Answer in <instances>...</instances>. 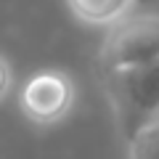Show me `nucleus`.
Listing matches in <instances>:
<instances>
[{"mask_svg":"<svg viewBox=\"0 0 159 159\" xmlns=\"http://www.w3.org/2000/svg\"><path fill=\"white\" fill-rule=\"evenodd\" d=\"M77 88L61 69H43L32 74L19 90L21 114L34 125H56L74 109Z\"/></svg>","mask_w":159,"mask_h":159,"instance_id":"nucleus-3","label":"nucleus"},{"mask_svg":"<svg viewBox=\"0 0 159 159\" xmlns=\"http://www.w3.org/2000/svg\"><path fill=\"white\" fill-rule=\"evenodd\" d=\"M135 6L138 0H66L72 16L93 27H111L127 13H133Z\"/></svg>","mask_w":159,"mask_h":159,"instance_id":"nucleus-4","label":"nucleus"},{"mask_svg":"<svg viewBox=\"0 0 159 159\" xmlns=\"http://www.w3.org/2000/svg\"><path fill=\"white\" fill-rule=\"evenodd\" d=\"M13 88V74H11V64L6 56H0V101L11 93Z\"/></svg>","mask_w":159,"mask_h":159,"instance_id":"nucleus-6","label":"nucleus"},{"mask_svg":"<svg viewBox=\"0 0 159 159\" xmlns=\"http://www.w3.org/2000/svg\"><path fill=\"white\" fill-rule=\"evenodd\" d=\"M101 77L125 138H133L138 127L159 117V61Z\"/></svg>","mask_w":159,"mask_h":159,"instance_id":"nucleus-1","label":"nucleus"},{"mask_svg":"<svg viewBox=\"0 0 159 159\" xmlns=\"http://www.w3.org/2000/svg\"><path fill=\"white\" fill-rule=\"evenodd\" d=\"M159 61V13H127L111 24L101 43V74Z\"/></svg>","mask_w":159,"mask_h":159,"instance_id":"nucleus-2","label":"nucleus"},{"mask_svg":"<svg viewBox=\"0 0 159 159\" xmlns=\"http://www.w3.org/2000/svg\"><path fill=\"white\" fill-rule=\"evenodd\" d=\"M130 159H159V117L138 127L135 135L127 138Z\"/></svg>","mask_w":159,"mask_h":159,"instance_id":"nucleus-5","label":"nucleus"}]
</instances>
